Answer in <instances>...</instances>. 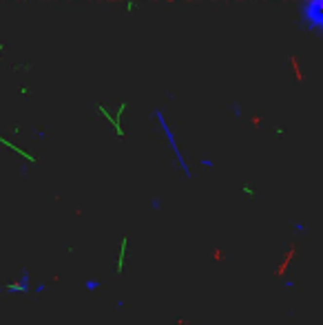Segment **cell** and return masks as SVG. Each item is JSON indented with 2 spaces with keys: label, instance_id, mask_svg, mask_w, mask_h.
<instances>
[{
  "label": "cell",
  "instance_id": "1",
  "mask_svg": "<svg viewBox=\"0 0 323 325\" xmlns=\"http://www.w3.org/2000/svg\"><path fill=\"white\" fill-rule=\"evenodd\" d=\"M155 120H157V124H159V129H162V133H164V137H166V142H169V146H171V151H173V155H175V159H177V164H179V168H182V172H184V177H190V166L186 164V157L182 155V149H179V144H177V137H175V133L171 131V126H169V122H166V117L162 115V111H155Z\"/></svg>",
  "mask_w": 323,
  "mask_h": 325
},
{
  "label": "cell",
  "instance_id": "2",
  "mask_svg": "<svg viewBox=\"0 0 323 325\" xmlns=\"http://www.w3.org/2000/svg\"><path fill=\"white\" fill-rule=\"evenodd\" d=\"M304 20L310 24V27L314 29V31H319V27H321V0H310V2H305L304 7Z\"/></svg>",
  "mask_w": 323,
  "mask_h": 325
},
{
  "label": "cell",
  "instance_id": "3",
  "mask_svg": "<svg viewBox=\"0 0 323 325\" xmlns=\"http://www.w3.org/2000/svg\"><path fill=\"white\" fill-rule=\"evenodd\" d=\"M29 287H31L29 272H22L14 283H7L5 292H7V294H24V292H29Z\"/></svg>",
  "mask_w": 323,
  "mask_h": 325
},
{
  "label": "cell",
  "instance_id": "4",
  "mask_svg": "<svg viewBox=\"0 0 323 325\" xmlns=\"http://www.w3.org/2000/svg\"><path fill=\"white\" fill-rule=\"evenodd\" d=\"M126 257H129V237H124V239L120 241V257H117V274L124 272Z\"/></svg>",
  "mask_w": 323,
  "mask_h": 325
},
{
  "label": "cell",
  "instance_id": "5",
  "mask_svg": "<svg viewBox=\"0 0 323 325\" xmlns=\"http://www.w3.org/2000/svg\"><path fill=\"white\" fill-rule=\"evenodd\" d=\"M84 287H87L89 292H95L97 287H100V281H97V279H87V281H84Z\"/></svg>",
  "mask_w": 323,
  "mask_h": 325
},
{
  "label": "cell",
  "instance_id": "6",
  "mask_svg": "<svg viewBox=\"0 0 323 325\" xmlns=\"http://www.w3.org/2000/svg\"><path fill=\"white\" fill-rule=\"evenodd\" d=\"M241 192H244V195H246V197H250V199H255V197H257V191L250 186V184H246V186L241 188Z\"/></svg>",
  "mask_w": 323,
  "mask_h": 325
},
{
  "label": "cell",
  "instance_id": "7",
  "mask_svg": "<svg viewBox=\"0 0 323 325\" xmlns=\"http://www.w3.org/2000/svg\"><path fill=\"white\" fill-rule=\"evenodd\" d=\"M202 166H204V168H212V159H208V157L202 159Z\"/></svg>",
  "mask_w": 323,
  "mask_h": 325
},
{
  "label": "cell",
  "instance_id": "8",
  "mask_svg": "<svg viewBox=\"0 0 323 325\" xmlns=\"http://www.w3.org/2000/svg\"><path fill=\"white\" fill-rule=\"evenodd\" d=\"M151 206H153L155 210H157L159 206H162V201H159V197H155V199H153V201H151Z\"/></svg>",
  "mask_w": 323,
  "mask_h": 325
},
{
  "label": "cell",
  "instance_id": "9",
  "mask_svg": "<svg viewBox=\"0 0 323 325\" xmlns=\"http://www.w3.org/2000/svg\"><path fill=\"white\" fill-rule=\"evenodd\" d=\"M44 287H47V286H44V283H38V286H34V290L40 294V292H44Z\"/></svg>",
  "mask_w": 323,
  "mask_h": 325
},
{
  "label": "cell",
  "instance_id": "10",
  "mask_svg": "<svg viewBox=\"0 0 323 325\" xmlns=\"http://www.w3.org/2000/svg\"><path fill=\"white\" fill-rule=\"evenodd\" d=\"M294 230H297V232H305V224H297Z\"/></svg>",
  "mask_w": 323,
  "mask_h": 325
},
{
  "label": "cell",
  "instance_id": "11",
  "mask_svg": "<svg viewBox=\"0 0 323 325\" xmlns=\"http://www.w3.org/2000/svg\"><path fill=\"white\" fill-rule=\"evenodd\" d=\"M284 286H285V287H288V290H290V287H292V286H294V281H292V279H288V281H285V283H284Z\"/></svg>",
  "mask_w": 323,
  "mask_h": 325
}]
</instances>
